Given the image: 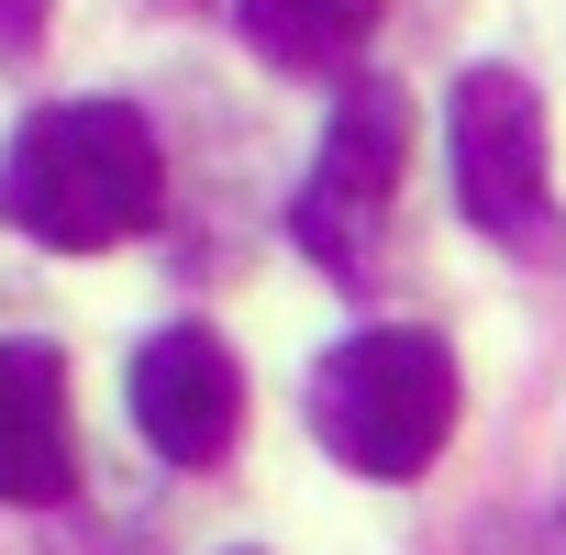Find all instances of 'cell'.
Instances as JSON below:
<instances>
[{"label": "cell", "mask_w": 566, "mask_h": 555, "mask_svg": "<svg viewBox=\"0 0 566 555\" xmlns=\"http://www.w3.org/2000/svg\"><path fill=\"white\" fill-rule=\"evenodd\" d=\"M233 23L266 67H290V78H345L378 34V0H233Z\"/></svg>", "instance_id": "obj_7"}, {"label": "cell", "mask_w": 566, "mask_h": 555, "mask_svg": "<svg viewBox=\"0 0 566 555\" xmlns=\"http://www.w3.org/2000/svg\"><path fill=\"white\" fill-rule=\"evenodd\" d=\"M400 156H411V101L389 78H356L323 123V156L290 200V233L323 278H345V290H367L378 266V233H389V200H400Z\"/></svg>", "instance_id": "obj_4"}, {"label": "cell", "mask_w": 566, "mask_h": 555, "mask_svg": "<svg viewBox=\"0 0 566 555\" xmlns=\"http://www.w3.org/2000/svg\"><path fill=\"white\" fill-rule=\"evenodd\" d=\"M156 200H167V156L134 101H45L0 156V222L56 255L134 244Z\"/></svg>", "instance_id": "obj_1"}, {"label": "cell", "mask_w": 566, "mask_h": 555, "mask_svg": "<svg viewBox=\"0 0 566 555\" xmlns=\"http://www.w3.org/2000/svg\"><path fill=\"white\" fill-rule=\"evenodd\" d=\"M123 389H134V433H145L167 467H211V455H233V433H244V367H233V345H222L211 323L145 334Z\"/></svg>", "instance_id": "obj_5"}, {"label": "cell", "mask_w": 566, "mask_h": 555, "mask_svg": "<svg viewBox=\"0 0 566 555\" xmlns=\"http://www.w3.org/2000/svg\"><path fill=\"white\" fill-rule=\"evenodd\" d=\"M312 433L356 478H422L455 433V356L422 323H367L312 367Z\"/></svg>", "instance_id": "obj_2"}, {"label": "cell", "mask_w": 566, "mask_h": 555, "mask_svg": "<svg viewBox=\"0 0 566 555\" xmlns=\"http://www.w3.org/2000/svg\"><path fill=\"white\" fill-rule=\"evenodd\" d=\"M67 555H134V544H123V533H101V522H90V533H67Z\"/></svg>", "instance_id": "obj_9"}, {"label": "cell", "mask_w": 566, "mask_h": 555, "mask_svg": "<svg viewBox=\"0 0 566 555\" xmlns=\"http://www.w3.org/2000/svg\"><path fill=\"white\" fill-rule=\"evenodd\" d=\"M78 489V433H67V356L12 334L0 345V500L56 511Z\"/></svg>", "instance_id": "obj_6"}, {"label": "cell", "mask_w": 566, "mask_h": 555, "mask_svg": "<svg viewBox=\"0 0 566 555\" xmlns=\"http://www.w3.org/2000/svg\"><path fill=\"white\" fill-rule=\"evenodd\" d=\"M444 156H455V211L511 244V255H566V211H555V167H544V101L522 67H467L444 101Z\"/></svg>", "instance_id": "obj_3"}, {"label": "cell", "mask_w": 566, "mask_h": 555, "mask_svg": "<svg viewBox=\"0 0 566 555\" xmlns=\"http://www.w3.org/2000/svg\"><path fill=\"white\" fill-rule=\"evenodd\" d=\"M45 12H56V0H0V67H23L45 45Z\"/></svg>", "instance_id": "obj_8"}]
</instances>
